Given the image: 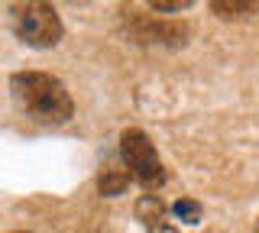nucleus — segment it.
I'll return each mask as SVG.
<instances>
[{
  "label": "nucleus",
  "mask_w": 259,
  "mask_h": 233,
  "mask_svg": "<svg viewBox=\"0 0 259 233\" xmlns=\"http://www.w3.org/2000/svg\"><path fill=\"white\" fill-rule=\"evenodd\" d=\"M10 91L16 107L36 123L62 126L75 114V101H71L68 87L55 75H46V71H16L10 78Z\"/></svg>",
  "instance_id": "obj_1"
},
{
  "label": "nucleus",
  "mask_w": 259,
  "mask_h": 233,
  "mask_svg": "<svg viewBox=\"0 0 259 233\" xmlns=\"http://www.w3.org/2000/svg\"><path fill=\"white\" fill-rule=\"evenodd\" d=\"M13 33L32 49H52L62 42V20L52 4H16L13 7Z\"/></svg>",
  "instance_id": "obj_2"
},
{
  "label": "nucleus",
  "mask_w": 259,
  "mask_h": 233,
  "mask_svg": "<svg viewBox=\"0 0 259 233\" xmlns=\"http://www.w3.org/2000/svg\"><path fill=\"white\" fill-rule=\"evenodd\" d=\"M120 156H123V165L126 172L133 175L143 188H159L165 181V168H162V159L152 139L146 136L143 130L130 126V130L120 133Z\"/></svg>",
  "instance_id": "obj_3"
},
{
  "label": "nucleus",
  "mask_w": 259,
  "mask_h": 233,
  "mask_svg": "<svg viewBox=\"0 0 259 233\" xmlns=\"http://www.w3.org/2000/svg\"><path fill=\"white\" fill-rule=\"evenodd\" d=\"M136 217L146 223V230H149V233H178L175 227H168V223H165V207H162V201L156 195H146L140 204H136Z\"/></svg>",
  "instance_id": "obj_4"
},
{
  "label": "nucleus",
  "mask_w": 259,
  "mask_h": 233,
  "mask_svg": "<svg viewBox=\"0 0 259 233\" xmlns=\"http://www.w3.org/2000/svg\"><path fill=\"white\" fill-rule=\"evenodd\" d=\"M130 184V172H126V165H120V162H110L107 165H101V175H97V188H101V195H107V198H113V195H120Z\"/></svg>",
  "instance_id": "obj_5"
},
{
  "label": "nucleus",
  "mask_w": 259,
  "mask_h": 233,
  "mask_svg": "<svg viewBox=\"0 0 259 233\" xmlns=\"http://www.w3.org/2000/svg\"><path fill=\"white\" fill-rule=\"evenodd\" d=\"M210 10L224 20H233V17H246V13H259V4H224V0H214Z\"/></svg>",
  "instance_id": "obj_6"
},
{
  "label": "nucleus",
  "mask_w": 259,
  "mask_h": 233,
  "mask_svg": "<svg viewBox=\"0 0 259 233\" xmlns=\"http://www.w3.org/2000/svg\"><path fill=\"white\" fill-rule=\"evenodd\" d=\"M175 214L178 217H188V223H198L201 220V207L191 204V201H178V204H175Z\"/></svg>",
  "instance_id": "obj_7"
},
{
  "label": "nucleus",
  "mask_w": 259,
  "mask_h": 233,
  "mask_svg": "<svg viewBox=\"0 0 259 233\" xmlns=\"http://www.w3.org/2000/svg\"><path fill=\"white\" fill-rule=\"evenodd\" d=\"M149 7L152 10H188L191 0H168V4L165 0H156V4H149Z\"/></svg>",
  "instance_id": "obj_8"
},
{
  "label": "nucleus",
  "mask_w": 259,
  "mask_h": 233,
  "mask_svg": "<svg viewBox=\"0 0 259 233\" xmlns=\"http://www.w3.org/2000/svg\"><path fill=\"white\" fill-rule=\"evenodd\" d=\"M13 233H29V230H13Z\"/></svg>",
  "instance_id": "obj_9"
},
{
  "label": "nucleus",
  "mask_w": 259,
  "mask_h": 233,
  "mask_svg": "<svg viewBox=\"0 0 259 233\" xmlns=\"http://www.w3.org/2000/svg\"><path fill=\"white\" fill-rule=\"evenodd\" d=\"M256 233H259V220H256Z\"/></svg>",
  "instance_id": "obj_10"
}]
</instances>
